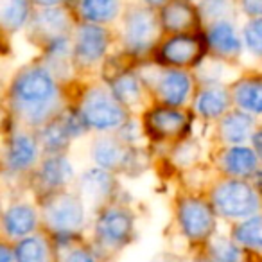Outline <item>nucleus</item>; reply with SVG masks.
<instances>
[{"label": "nucleus", "mask_w": 262, "mask_h": 262, "mask_svg": "<svg viewBox=\"0 0 262 262\" xmlns=\"http://www.w3.org/2000/svg\"><path fill=\"white\" fill-rule=\"evenodd\" d=\"M11 101L16 113L31 124H41L56 112L58 86L43 67H29L13 79Z\"/></svg>", "instance_id": "f257e3e1"}, {"label": "nucleus", "mask_w": 262, "mask_h": 262, "mask_svg": "<svg viewBox=\"0 0 262 262\" xmlns=\"http://www.w3.org/2000/svg\"><path fill=\"white\" fill-rule=\"evenodd\" d=\"M81 117L86 126L95 129H115L126 122L124 106L102 88H92L86 92L81 104Z\"/></svg>", "instance_id": "f03ea898"}, {"label": "nucleus", "mask_w": 262, "mask_h": 262, "mask_svg": "<svg viewBox=\"0 0 262 262\" xmlns=\"http://www.w3.org/2000/svg\"><path fill=\"white\" fill-rule=\"evenodd\" d=\"M43 219L58 235H72L83 226L84 207L77 196L69 192H56L43 205Z\"/></svg>", "instance_id": "7ed1b4c3"}, {"label": "nucleus", "mask_w": 262, "mask_h": 262, "mask_svg": "<svg viewBox=\"0 0 262 262\" xmlns=\"http://www.w3.org/2000/svg\"><path fill=\"white\" fill-rule=\"evenodd\" d=\"M214 208L225 217H246L258 208V196L248 183L230 180L214 190Z\"/></svg>", "instance_id": "20e7f679"}, {"label": "nucleus", "mask_w": 262, "mask_h": 262, "mask_svg": "<svg viewBox=\"0 0 262 262\" xmlns=\"http://www.w3.org/2000/svg\"><path fill=\"white\" fill-rule=\"evenodd\" d=\"M158 20L151 9L133 8L124 20V43L133 54L147 52L158 40Z\"/></svg>", "instance_id": "39448f33"}, {"label": "nucleus", "mask_w": 262, "mask_h": 262, "mask_svg": "<svg viewBox=\"0 0 262 262\" xmlns=\"http://www.w3.org/2000/svg\"><path fill=\"white\" fill-rule=\"evenodd\" d=\"M207 41L196 34H174L160 45L157 61L169 67H194L201 61L207 49Z\"/></svg>", "instance_id": "423d86ee"}, {"label": "nucleus", "mask_w": 262, "mask_h": 262, "mask_svg": "<svg viewBox=\"0 0 262 262\" xmlns=\"http://www.w3.org/2000/svg\"><path fill=\"white\" fill-rule=\"evenodd\" d=\"M178 219L185 235L194 241H205L215 230L214 207L198 198H189L180 203Z\"/></svg>", "instance_id": "0eeeda50"}, {"label": "nucleus", "mask_w": 262, "mask_h": 262, "mask_svg": "<svg viewBox=\"0 0 262 262\" xmlns=\"http://www.w3.org/2000/svg\"><path fill=\"white\" fill-rule=\"evenodd\" d=\"M133 232V217L120 207H110L101 212L95 225L99 243L110 248H119L127 243Z\"/></svg>", "instance_id": "6e6552de"}, {"label": "nucleus", "mask_w": 262, "mask_h": 262, "mask_svg": "<svg viewBox=\"0 0 262 262\" xmlns=\"http://www.w3.org/2000/svg\"><path fill=\"white\" fill-rule=\"evenodd\" d=\"M189 119L185 113L171 106L151 110L146 115V129L157 140H172L185 135Z\"/></svg>", "instance_id": "1a4fd4ad"}, {"label": "nucleus", "mask_w": 262, "mask_h": 262, "mask_svg": "<svg viewBox=\"0 0 262 262\" xmlns=\"http://www.w3.org/2000/svg\"><path fill=\"white\" fill-rule=\"evenodd\" d=\"M108 49V33L97 24H86L79 29L76 38V56L81 65H94L104 56Z\"/></svg>", "instance_id": "9d476101"}, {"label": "nucleus", "mask_w": 262, "mask_h": 262, "mask_svg": "<svg viewBox=\"0 0 262 262\" xmlns=\"http://www.w3.org/2000/svg\"><path fill=\"white\" fill-rule=\"evenodd\" d=\"M200 24V15L189 0H169L162 8L160 26L172 34H189Z\"/></svg>", "instance_id": "9b49d317"}, {"label": "nucleus", "mask_w": 262, "mask_h": 262, "mask_svg": "<svg viewBox=\"0 0 262 262\" xmlns=\"http://www.w3.org/2000/svg\"><path fill=\"white\" fill-rule=\"evenodd\" d=\"M158 97L165 106H182L192 92V77L182 70H167L160 76L157 84Z\"/></svg>", "instance_id": "f8f14e48"}, {"label": "nucleus", "mask_w": 262, "mask_h": 262, "mask_svg": "<svg viewBox=\"0 0 262 262\" xmlns=\"http://www.w3.org/2000/svg\"><path fill=\"white\" fill-rule=\"evenodd\" d=\"M207 43L212 51L215 52L221 58H235V56L241 54V40L237 36L235 27L232 26L226 20H221V22H214L207 34Z\"/></svg>", "instance_id": "ddd939ff"}, {"label": "nucleus", "mask_w": 262, "mask_h": 262, "mask_svg": "<svg viewBox=\"0 0 262 262\" xmlns=\"http://www.w3.org/2000/svg\"><path fill=\"white\" fill-rule=\"evenodd\" d=\"M113 190V178L106 169H92L81 178V194L88 205H101L110 198Z\"/></svg>", "instance_id": "4468645a"}, {"label": "nucleus", "mask_w": 262, "mask_h": 262, "mask_svg": "<svg viewBox=\"0 0 262 262\" xmlns=\"http://www.w3.org/2000/svg\"><path fill=\"white\" fill-rule=\"evenodd\" d=\"M131 149L113 139H101L94 146V160L106 171H117L129 165Z\"/></svg>", "instance_id": "2eb2a0df"}, {"label": "nucleus", "mask_w": 262, "mask_h": 262, "mask_svg": "<svg viewBox=\"0 0 262 262\" xmlns=\"http://www.w3.org/2000/svg\"><path fill=\"white\" fill-rule=\"evenodd\" d=\"M36 212L29 205H13L4 214V232L11 239H26L36 228Z\"/></svg>", "instance_id": "dca6fc26"}, {"label": "nucleus", "mask_w": 262, "mask_h": 262, "mask_svg": "<svg viewBox=\"0 0 262 262\" xmlns=\"http://www.w3.org/2000/svg\"><path fill=\"white\" fill-rule=\"evenodd\" d=\"M38 158V142L31 135H16L13 137L11 144L8 147L6 162L13 171H26L36 162Z\"/></svg>", "instance_id": "f3484780"}, {"label": "nucleus", "mask_w": 262, "mask_h": 262, "mask_svg": "<svg viewBox=\"0 0 262 262\" xmlns=\"http://www.w3.org/2000/svg\"><path fill=\"white\" fill-rule=\"evenodd\" d=\"M67 26H69V20H67L65 13L56 11V9H45L34 20V31L45 38L47 45L63 40Z\"/></svg>", "instance_id": "a211bd4d"}, {"label": "nucleus", "mask_w": 262, "mask_h": 262, "mask_svg": "<svg viewBox=\"0 0 262 262\" xmlns=\"http://www.w3.org/2000/svg\"><path fill=\"white\" fill-rule=\"evenodd\" d=\"M230 106V94L221 86H210L200 92L196 99V112L207 119L221 117Z\"/></svg>", "instance_id": "6ab92c4d"}, {"label": "nucleus", "mask_w": 262, "mask_h": 262, "mask_svg": "<svg viewBox=\"0 0 262 262\" xmlns=\"http://www.w3.org/2000/svg\"><path fill=\"white\" fill-rule=\"evenodd\" d=\"M258 157L248 147H232L223 157V167L232 176H250L257 172Z\"/></svg>", "instance_id": "aec40b11"}, {"label": "nucleus", "mask_w": 262, "mask_h": 262, "mask_svg": "<svg viewBox=\"0 0 262 262\" xmlns=\"http://www.w3.org/2000/svg\"><path fill=\"white\" fill-rule=\"evenodd\" d=\"M233 101L243 112L262 113V81L243 79L233 88Z\"/></svg>", "instance_id": "412c9836"}, {"label": "nucleus", "mask_w": 262, "mask_h": 262, "mask_svg": "<svg viewBox=\"0 0 262 262\" xmlns=\"http://www.w3.org/2000/svg\"><path fill=\"white\" fill-rule=\"evenodd\" d=\"M253 129V119L244 112L228 113L221 124V133L226 142L241 144L250 137Z\"/></svg>", "instance_id": "4be33fe9"}, {"label": "nucleus", "mask_w": 262, "mask_h": 262, "mask_svg": "<svg viewBox=\"0 0 262 262\" xmlns=\"http://www.w3.org/2000/svg\"><path fill=\"white\" fill-rule=\"evenodd\" d=\"M81 16L88 24H106L115 18L119 11V0H81Z\"/></svg>", "instance_id": "5701e85b"}, {"label": "nucleus", "mask_w": 262, "mask_h": 262, "mask_svg": "<svg viewBox=\"0 0 262 262\" xmlns=\"http://www.w3.org/2000/svg\"><path fill=\"white\" fill-rule=\"evenodd\" d=\"M31 15L29 0H0V20L8 31H18Z\"/></svg>", "instance_id": "b1692460"}, {"label": "nucleus", "mask_w": 262, "mask_h": 262, "mask_svg": "<svg viewBox=\"0 0 262 262\" xmlns=\"http://www.w3.org/2000/svg\"><path fill=\"white\" fill-rule=\"evenodd\" d=\"M72 174H74L72 165L63 157H59V155H54L52 158H49V160L41 165V171H40L41 182L47 187H52V189L63 187L72 178Z\"/></svg>", "instance_id": "393cba45"}, {"label": "nucleus", "mask_w": 262, "mask_h": 262, "mask_svg": "<svg viewBox=\"0 0 262 262\" xmlns=\"http://www.w3.org/2000/svg\"><path fill=\"white\" fill-rule=\"evenodd\" d=\"M15 258L16 262H52V253L41 237L33 235L16 244Z\"/></svg>", "instance_id": "a878e982"}, {"label": "nucleus", "mask_w": 262, "mask_h": 262, "mask_svg": "<svg viewBox=\"0 0 262 262\" xmlns=\"http://www.w3.org/2000/svg\"><path fill=\"white\" fill-rule=\"evenodd\" d=\"M112 94L115 95V99L122 106L137 104V102H140V97H142V84L137 79L135 74H131V72L120 74V76H117L115 81H113Z\"/></svg>", "instance_id": "bb28decb"}, {"label": "nucleus", "mask_w": 262, "mask_h": 262, "mask_svg": "<svg viewBox=\"0 0 262 262\" xmlns=\"http://www.w3.org/2000/svg\"><path fill=\"white\" fill-rule=\"evenodd\" d=\"M233 237L243 246L262 251V215H253V217L243 221L235 228Z\"/></svg>", "instance_id": "cd10ccee"}, {"label": "nucleus", "mask_w": 262, "mask_h": 262, "mask_svg": "<svg viewBox=\"0 0 262 262\" xmlns=\"http://www.w3.org/2000/svg\"><path fill=\"white\" fill-rule=\"evenodd\" d=\"M70 140V133L65 127L63 120H54L51 122L41 133V142H43V147L47 153L51 155H59L63 149L67 147Z\"/></svg>", "instance_id": "c85d7f7f"}, {"label": "nucleus", "mask_w": 262, "mask_h": 262, "mask_svg": "<svg viewBox=\"0 0 262 262\" xmlns=\"http://www.w3.org/2000/svg\"><path fill=\"white\" fill-rule=\"evenodd\" d=\"M212 262H241L243 253L228 239H215L210 246Z\"/></svg>", "instance_id": "c756f323"}, {"label": "nucleus", "mask_w": 262, "mask_h": 262, "mask_svg": "<svg viewBox=\"0 0 262 262\" xmlns=\"http://www.w3.org/2000/svg\"><path fill=\"white\" fill-rule=\"evenodd\" d=\"M244 43L251 54L262 58V16L251 18L244 27Z\"/></svg>", "instance_id": "7c9ffc66"}, {"label": "nucleus", "mask_w": 262, "mask_h": 262, "mask_svg": "<svg viewBox=\"0 0 262 262\" xmlns=\"http://www.w3.org/2000/svg\"><path fill=\"white\" fill-rule=\"evenodd\" d=\"M233 9V0H205L201 4V16L221 22Z\"/></svg>", "instance_id": "2f4dec72"}, {"label": "nucleus", "mask_w": 262, "mask_h": 262, "mask_svg": "<svg viewBox=\"0 0 262 262\" xmlns=\"http://www.w3.org/2000/svg\"><path fill=\"white\" fill-rule=\"evenodd\" d=\"M61 262H95L92 253L84 248H72L61 257Z\"/></svg>", "instance_id": "473e14b6"}, {"label": "nucleus", "mask_w": 262, "mask_h": 262, "mask_svg": "<svg viewBox=\"0 0 262 262\" xmlns=\"http://www.w3.org/2000/svg\"><path fill=\"white\" fill-rule=\"evenodd\" d=\"M241 2L248 15H251L253 18L262 16V0H241Z\"/></svg>", "instance_id": "72a5a7b5"}, {"label": "nucleus", "mask_w": 262, "mask_h": 262, "mask_svg": "<svg viewBox=\"0 0 262 262\" xmlns=\"http://www.w3.org/2000/svg\"><path fill=\"white\" fill-rule=\"evenodd\" d=\"M253 146H255V151H257V155L262 158V129L255 131V135H253Z\"/></svg>", "instance_id": "f704fd0d"}, {"label": "nucleus", "mask_w": 262, "mask_h": 262, "mask_svg": "<svg viewBox=\"0 0 262 262\" xmlns=\"http://www.w3.org/2000/svg\"><path fill=\"white\" fill-rule=\"evenodd\" d=\"M167 2L169 0H146V4L149 6V8H164Z\"/></svg>", "instance_id": "c9c22d12"}, {"label": "nucleus", "mask_w": 262, "mask_h": 262, "mask_svg": "<svg viewBox=\"0 0 262 262\" xmlns=\"http://www.w3.org/2000/svg\"><path fill=\"white\" fill-rule=\"evenodd\" d=\"M36 4H40V6H43V8H52V6H56V4H59L61 0H34Z\"/></svg>", "instance_id": "e433bc0d"}, {"label": "nucleus", "mask_w": 262, "mask_h": 262, "mask_svg": "<svg viewBox=\"0 0 262 262\" xmlns=\"http://www.w3.org/2000/svg\"><path fill=\"white\" fill-rule=\"evenodd\" d=\"M0 262H11V253H9L6 246H2V257H0Z\"/></svg>", "instance_id": "4c0bfd02"}, {"label": "nucleus", "mask_w": 262, "mask_h": 262, "mask_svg": "<svg viewBox=\"0 0 262 262\" xmlns=\"http://www.w3.org/2000/svg\"><path fill=\"white\" fill-rule=\"evenodd\" d=\"M255 182H257V187L258 189H262V171H258V172H255Z\"/></svg>", "instance_id": "58836bf2"}]
</instances>
